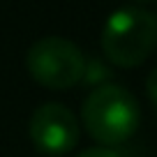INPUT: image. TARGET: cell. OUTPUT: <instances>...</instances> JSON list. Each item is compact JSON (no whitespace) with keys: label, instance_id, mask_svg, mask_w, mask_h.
Returning a JSON list of instances; mask_svg holds the SVG:
<instances>
[{"label":"cell","instance_id":"6da1fadb","mask_svg":"<svg viewBox=\"0 0 157 157\" xmlns=\"http://www.w3.org/2000/svg\"><path fill=\"white\" fill-rule=\"evenodd\" d=\"M83 127L99 146L113 148L129 141L136 132L141 111L139 102L127 88L118 83H104L90 90L81 106Z\"/></svg>","mask_w":157,"mask_h":157},{"label":"cell","instance_id":"7a4b0ae2","mask_svg":"<svg viewBox=\"0 0 157 157\" xmlns=\"http://www.w3.org/2000/svg\"><path fill=\"white\" fill-rule=\"evenodd\" d=\"M157 46V16L143 7H120L106 19L102 51L116 67H139Z\"/></svg>","mask_w":157,"mask_h":157},{"label":"cell","instance_id":"3957f363","mask_svg":"<svg viewBox=\"0 0 157 157\" xmlns=\"http://www.w3.org/2000/svg\"><path fill=\"white\" fill-rule=\"evenodd\" d=\"M28 74L49 90H67L81 83L86 72V56L74 42L58 35L37 39L25 53Z\"/></svg>","mask_w":157,"mask_h":157},{"label":"cell","instance_id":"277c9868","mask_svg":"<svg viewBox=\"0 0 157 157\" xmlns=\"http://www.w3.org/2000/svg\"><path fill=\"white\" fill-rule=\"evenodd\" d=\"M28 136L35 150L58 157L74 150L81 136L76 116L60 102H46L33 111L28 120Z\"/></svg>","mask_w":157,"mask_h":157},{"label":"cell","instance_id":"5b68a950","mask_svg":"<svg viewBox=\"0 0 157 157\" xmlns=\"http://www.w3.org/2000/svg\"><path fill=\"white\" fill-rule=\"evenodd\" d=\"M109 78H111V69L102 63V60L93 58V60H86V72H83V83H90V86H104L109 83Z\"/></svg>","mask_w":157,"mask_h":157},{"label":"cell","instance_id":"8992f818","mask_svg":"<svg viewBox=\"0 0 157 157\" xmlns=\"http://www.w3.org/2000/svg\"><path fill=\"white\" fill-rule=\"evenodd\" d=\"M76 157H123V155H120V152H116L113 148L95 146V148H86V150H81Z\"/></svg>","mask_w":157,"mask_h":157},{"label":"cell","instance_id":"52a82bcc","mask_svg":"<svg viewBox=\"0 0 157 157\" xmlns=\"http://www.w3.org/2000/svg\"><path fill=\"white\" fill-rule=\"evenodd\" d=\"M146 90H148V97H150L152 106L157 109V69H152L146 78Z\"/></svg>","mask_w":157,"mask_h":157},{"label":"cell","instance_id":"ba28073f","mask_svg":"<svg viewBox=\"0 0 157 157\" xmlns=\"http://www.w3.org/2000/svg\"><path fill=\"white\" fill-rule=\"evenodd\" d=\"M155 16H157V14H155Z\"/></svg>","mask_w":157,"mask_h":157}]
</instances>
